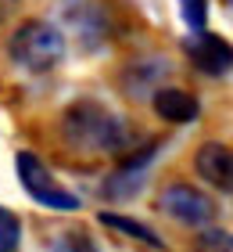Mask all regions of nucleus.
<instances>
[{"label":"nucleus","instance_id":"7","mask_svg":"<svg viewBox=\"0 0 233 252\" xmlns=\"http://www.w3.org/2000/svg\"><path fill=\"white\" fill-rule=\"evenodd\" d=\"M155 112L169 123H194L201 105H197V97H190L180 87H158L155 90Z\"/></svg>","mask_w":233,"mask_h":252},{"label":"nucleus","instance_id":"3","mask_svg":"<svg viewBox=\"0 0 233 252\" xmlns=\"http://www.w3.org/2000/svg\"><path fill=\"white\" fill-rule=\"evenodd\" d=\"M15 166H18V180H22V188H26L40 205H47V209H61V213L79 209V198H76V194L68 191V188L57 184V180L51 177V169H47L36 155L22 152Z\"/></svg>","mask_w":233,"mask_h":252},{"label":"nucleus","instance_id":"1","mask_svg":"<svg viewBox=\"0 0 233 252\" xmlns=\"http://www.w3.org/2000/svg\"><path fill=\"white\" fill-rule=\"evenodd\" d=\"M65 137L86 152H122L126 144L122 123L93 101H79L65 112Z\"/></svg>","mask_w":233,"mask_h":252},{"label":"nucleus","instance_id":"6","mask_svg":"<svg viewBox=\"0 0 233 252\" xmlns=\"http://www.w3.org/2000/svg\"><path fill=\"white\" fill-rule=\"evenodd\" d=\"M197 173H201L212 188L219 191H233V152L223 144H205L194 158Z\"/></svg>","mask_w":233,"mask_h":252},{"label":"nucleus","instance_id":"11","mask_svg":"<svg viewBox=\"0 0 233 252\" xmlns=\"http://www.w3.org/2000/svg\"><path fill=\"white\" fill-rule=\"evenodd\" d=\"M51 252H97V245L90 242L86 231H65V234L54 242Z\"/></svg>","mask_w":233,"mask_h":252},{"label":"nucleus","instance_id":"8","mask_svg":"<svg viewBox=\"0 0 233 252\" xmlns=\"http://www.w3.org/2000/svg\"><path fill=\"white\" fill-rule=\"evenodd\" d=\"M101 223H108V227H115V231H126L129 238H140L144 245H151V249H161V238L151 231V227H144V223H136V220H126V216H115V213H101Z\"/></svg>","mask_w":233,"mask_h":252},{"label":"nucleus","instance_id":"13","mask_svg":"<svg viewBox=\"0 0 233 252\" xmlns=\"http://www.w3.org/2000/svg\"><path fill=\"white\" fill-rule=\"evenodd\" d=\"M226 4H230V11H233V0H226Z\"/></svg>","mask_w":233,"mask_h":252},{"label":"nucleus","instance_id":"9","mask_svg":"<svg viewBox=\"0 0 233 252\" xmlns=\"http://www.w3.org/2000/svg\"><path fill=\"white\" fill-rule=\"evenodd\" d=\"M18 238H22L18 216L0 205V252H15V249H18Z\"/></svg>","mask_w":233,"mask_h":252},{"label":"nucleus","instance_id":"12","mask_svg":"<svg viewBox=\"0 0 233 252\" xmlns=\"http://www.w3.org/2000/svg\"><path fill=\"white\" fill-rule=\"evenodd\" d=\"M183 7V22L190 26V32H201L205 29V0H180Z\"/></svg>","mask_w":233,"mask_h":252},{"label":"nucleus","instance_id":"2","mask_svg":"<svg viewBox=\"0 0 233 252\" xmlns=\"http://www.w3.org/2000/svg\"><path fill=\"white\" fill-rule=\"evenodd\" d=\"M11 58L29 72H47L65 58V36L51 22H26L11 36Z\"/></svg>","mask_w":233,"mask_h":252},{"label":"nucleus","instance_id":"4","mask_svg":"<svg viewBox=\"0 0 233 252\" xmlns=\"http://www.w3.org/2000/svg\"><path fill=\"white\" fill-rule=\"evenodd\" d=\"M158 202H161V209H165L169 216H176L180 223H190V227H201V223H208L215 216L212 198L201 194L197 188H190V184H172V188H165Z\"/></svg>","mask_w":233,"mask_h":252},{"label":"nucleus","instance_id":"5","mask_svg":"<svg viewBox=\"0 0 233 252\" xmlns=\"http://www.w3.org/2000/svg\"><path fill=\"white\" fill-rule=\"evenodd\" d=\"M183 51L190 54V62L201 68V72L208 76H223L233 68V47L223 40V36H215V32H190V36L183 40Z\"/></svg>","mask_w":233,"mask_h":252},{"label":"nucleus","instance_id":"10","mask_svg":"<svg viewBox=\"0 0 233 252\" xmlns=\"http://www.w3.org/2000/svg\"><path fill=\"white\" fill-rule=\"evenodd\" d=\"M194 252H233V234H226V231H215V227H208V231H201V234H197Z\"/></svg>","mask_w":233,"mask_h":252}]
</instances>
